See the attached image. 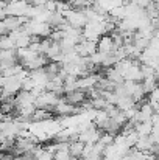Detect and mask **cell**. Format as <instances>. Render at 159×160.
<instances>
[{
    "label": "cell",
    "mask_w": 159,
    "mask_h": 160,
    "mask_svg": "<svg viewBox=\"0 0 159 160\" xmlns=\"http://www.w3.org/2000/svg\"><path fill=\"white\" fill-rule=\"evenodd\" d=\"M83 149H84V143L80 140H73L69 143V151H70V156L73 160H81Z\"/></svg>",
    "instance_id": "cell-13"
},
{
    "label": "cell",
    "mask_w": 159,
    "mask_h": 160,
    "mask_svg": "<svg viewBox=\"0 0 159 160\" xmlns=\"http://www.w3.org/2000/svg\"><path fill=\"white\" fill-rule=\"evenodd\" d=\"M134 131L139 135H150L153 131V123L151 121H139L134 124Z\"/></svg>",
    "instance_id": "cell-14"
},
{
    "label": "cell",
    "mask_w": 159,
    "mask_h": 160,
    "mask_svg": "<svg viewBox=\"0 0 159 160\" xmlns=\"http://www.w3.org/2000/svg\"><path fill=\"white\" fill-rule=\"evenodd\" d=\"M6 34H9V31H8V28L5 27L3 20H0V36H6Z\"/></svg>",
    "instance_id": "cell-17"
},
{
    "label": "cell",
    "mask_w": 159,
    "mask_h": 160,
    "mask_svg": "<svg viewBox=\"0 0 159 160\" xmlns=\"http://www.w3.org/2000/svg\"><path fill=\"white\" fill-rule=\"evenodd\" d=\"M66 2H67V3H69V5H73V3H75V2H77V0H66Z\"/></svg>",
    "instance_id": "cell-19"
},
{
    "label": "cell",
    "mask_w": 159,
    "mask_h": 160,
    "mask_svg": "<svg viewBox=\"0 0 159 160\" xmlns=\"http://www.w3.org/2000/svg\"><path fill=\"white\" fill-rule=\"evenodd\" d=\"M53 160H73L69 151V143H61L59 142V148L53 152Z\"/></svg>",
    "instance_id": "cell-12"
},
{
    "label": "cell",
    "mask_w": 159,
    "mask_h": 160,
    "mask_svg": "<svg viewBox=\"0 0 159 160\" xmlns=\"http://www.w3.org/2000/svg\"><path fill=\"white\" fill-rule=\"evenodd\" d=\"M75 52L80 54L81 58H89L97 52V41H91V39H81L77 45H75Z\"/></svg>",
    "instance_id": "cell-7"
},
{
    "label": "cell",
    "mask_w": 159,
    "mask_h": 160,
    "mask_svg": "<svg viewBox=\"0 0 159 160\" xmlns=\"http://www.w3.org/2000/svg\"><path fill=\"white\" fill-rule=\"evenodd\" d=\"M24 28L31 34V36H38V38H49L50 33L53 31V28L47 23V22H41V20H36V19H30Z\"/></svg>",
    "instance_id": "cell-1"
},
{
    "label": "cell",
    "mask_w": 159,
    "mask_h": 160,
    "mask_svg": "<svg viewBox=\"0 0 159 160\" xmlns=\"http://www.w3.org/2000/svg\"><path fill=\"white\" fill-rule=\"evenodd\" d=\"M0 86L2 90L9 92L13 95L22 90V81L19 79V76H0Z\"/></svg>",
    "instance_id": "cell-5"
},
{
    "label": "cell",
    "mask_w": 159,
    "mask_h": 160,
    "mask_svg": "<svg viewBox=\"0 0 159 160\" xmlns=\"http://www.w3.org/2000/svg\"><path fill=\"white\" fill-rule=\"evenodd\" d=\"M103 76H105L106 79H109L111 82H114L115 86H119V84H122V82L125 81L123 76H122V73H120L115 67H106Z\"/></svg>",
    "instance_id": "cell-11"
},
{
    "label": "cell",
    "mask_w": 159,
    "mask_h": 160,
    "mask_svg": "<svg viewBox=\"0 0 159 160\" xmlns=\"http://www.w3.org/2000/svg\"><path fill=\"white\" fill-rule=\"evenodd\" d=\"M62 97H64V100L67 103H70L72 106H77V107L81 106L83 103L87 101V92L86 90H81V89H77L73 92H67Z\"/></svg>",
    "instance_id": "cell-8"
},
{
    "label": "cell",
    "mask_w": 159,
    "mask_h": 160,
    "mask_svg": "<svg viewBox=\"0 0 159 160\" xmlns=\"http://www.w3.org/2000/svg\"><path fill=\"white\" fill-rule=\"evenodd\" d=\"M134 148L139 149V151H142V152H151L153 148H155V142H153V138H151L150 135H139V138H137ZM151 154H153V152H151Z\"/></svg>",
    "instance_id": "cell-9"
},
{
    "label": "cell",
    "mask_w": 159,
    "mask_h": 160,
    "mask_svg": "<svg viewBox=\"0 0 159 160\" xmlns=\"http://www.w3.org/2000/svg\"><path fill=\"white\" fill-rule=\"evenodd\" d=\"M30 8V2L28 0H17V2H9L5 6L6 16H16V17H27V11Z\"/></svg>",
    "instance_id": "cell-4"
},
{
    "label": "cell",
    "mask_w": 159,
    "mask_h": 160,
    "mask_svg": "<svg viewBox=\"0 0 159 160\" xmlns=\"http://www.w3.org/2000/svg\"><path fill=\"white\" fill-rule=\"evenodd\" d=\"M155 36H156V38H158V39H159V34H155Z\"/></svg>",
    "instance_id": "cell-21"
},
{
    "label": "cell",
    "mask_w": 159,
    "mask_h": 160,
    "mask_svg": "<svg viewBox=\"0 0 159 160\" xmlns=\"http://www.w3.org/2000/svg\"><path fill=\"white\" fill-rule=\"evenodd\" d=\"M3 159V154H2V152H0V160Z\"/></svg>",
    "instance_id": "cell-20"
},
{
    "label": "cell",
    "mask_w": 159,
    "mask_h": 160,
    "mask_svg": "<svg viewBox=\"0 0 159 160\" xmlns=\"http://www.w3.org/2000/svg\"><path fill=\"white\" fill-rule=\"evenodd\" d=\"M11 48H16V45L14 41L9 38V34L0 36V50H11Z\"/></svg>",
    "instance_id": "cell-16"
},
{
    "label": "cell",
    "mask_w": 159,
    "mask_h": 160,
    "mask_svg": "<svg viewBox=\"0 0 159 160\" xmlns=\"http://www.w3.org/2000/svg\"><path fill=\"white\" fill-rule=\"evenodd\" d=\"M64 19L69 25L75 27V28H80L83 30V27L87 23V17L84 14L83 9H77V8H70L66 14H64Z\"/></svg>",
    "instance_id": "cell-3"
},
{
    "label": "cell",
    "mask_w": 159,
    "mask_h": 160,
    "mask_svg": "<svg viewBox=\"0 0 159 160\" xmlns=\"http://www.w3.org/2000/svg\"><path fill=\"white\" fill-rule=\"evenodd\" d=\"M102 129H98L95 124L94 126H91L89 129H86V131H81L80 134H78V140L80 142H83L84 145H95L98 140H100V137H102Z\"/></svg>",
    "instance_id": "cell-6"
},
{
    "label": "cell",
    "mask_w": 159,
    "mask_h": 160,
    "mask_svg": "<svg viewBox=\"0 0 159 160\" xmlns=\"http://www.w3.org/2000/svg\"><path fill=\"white\" fill-rule=\"evenodd\" d=\"M6 17V11H5V8H0V20H3Z\"/></svg>",
    "instance_id": "cell-18"
},
{
    "label": "cell",
    "mask_w": 159,
    "mask_h": 160,
    "mask_svg": "<svg viewBox=\"0 0 159 160\" xmlns=\"http://www.w3.org/2000/svg\"><path fill=\"white\" fill-rule=\"evenodd\" d=\"M62 98V95H58L55 92H50V90H45L42 92L41 95L36 97L34 100V106L36 107H41V109H49L53 112V107L58 104V101Z\"/></svg>",
    "instance_id": "cell-2"
},
{
    "label": "cell",
    "mask_w": 159,
    "mask_h": 160,
    "mask_svg": "<svg viewBox=\"0 0 159 160\" xmlns=\"http://www.w3.org/2000/svg\"><path fill=\"white\" fill-rule=\"evenodd\" d=\"M114 50V41H112V36L111 34H103L98 38L97 41V52H102V53H111Z\"/></svg>",
    "instance_id": "cell-10"
},
{
    "label": "cell",
    "mask_w": 159,
    "mask_h": 160,
    "mask_svg": "<svg viewBox=\"0 0 159 160\" xmlns=\"http://www.w3.org/2000/svg\"><path fill=\"white\" fill-rule=\"evenodd\" d=\"M115 106L119 107L120 110H128V109H131V107L136 106V103H134L133 97H128V95H125V97H119V98H117V103H115Z\"/></svg>",
    "instance_id": "cell-15"
}]
</instances>
